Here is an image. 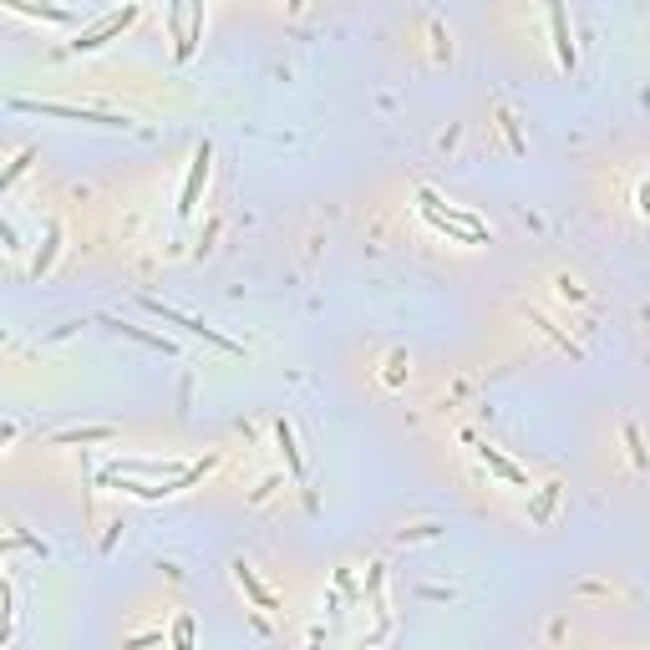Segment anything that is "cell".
<instances>
[{
	"label": "cell",
	"instance_id": "cell-1",
	"mask_svg": "<svg viewBox=\"0 0 650 650\" xmlns=\"http://www.w3.org/2000/svg\"><path fill=\"white\" fill-rule=\"evenodd\" d=\"M422 198V214H427V224L437 229V234H447V239H458V244H488V224L477 219V214H468V208H443V198L432 189H422L417 193Z\"/></svg>",
	"mask_w": 650,
	"mask_h": 650
},
{
	"label": "cell",
	"instance_id": "cell-2",
	"mask_svg": "<svg viewBox=\"0 0 650 650\" xmlns=\"http://www.w3.org/2000/svg\"><path fill=\"white\" fill-rule=\"evenodd\" d=\"M168 31H173V56L189 62L204 36V0H168Z\"/></svg>",
	"mask_w": 650,
	"mask_h": 650
},
{
	"label": "cell",
	"instance_id": "cell-3",
	"mask_svg": "<svg viewBox=\"0 0 650 650\" xmlns=\"http://www.w3.org/2000/svg\"><path fill=\"white\" fill-rule=\"evenodd\" d=\"M148 316H158L163 325H178V331H189V335H198V341H208V346H219V350H234V356H239V346H234V341H229V335L208 331L204 320H193V316H178L173 305H158V300H148Z\"/></svg>",
	"mask_w": 650,
	"mask_h": 650
},
{
	"label": "cell",
	"instance_id": "cell-4",
	"mask_svg": "<svg viewBox=\"0 0 650 650\" xmlns=\"http://www.w3.org/2000/svg\"><path fill=\"white\" fill-rule=\"evenodd\" d=\"M21 112H41V117H72V122H97V127H132L127 117L112 112H87V107H66V102H16Z\"/></svg>",
	"mask_w": 650,
	"mask_h": 650
},
{
	"label": "cell",
	"instance_id": "cell-5",
	"mask_svg": "<svg viewBox=\"0 0 650 650\" xmlns=\"http://www.w3.org/2000/svg\"><path fill=\"white\" fill-rule=\"evenodd\" d=\"M544 11H549V36H554V56L564 72L579 66V51H574V36H570V16H564V0H544Z\"/></svg>",
	"mask_w": 650,
	"mask_h": 650
},
{
	"label": "cell",
	"instance_id": "cell-6",
	"mask_svg": "<svg viewBox=\"0 0 650 650\" xmlns=\"http://www.w3.org/2000/svg\"><path fill=\"white\" fill-rule=\"evenodd\" d=\"M132 21H138V5H122V11H112L107 21H97L92 31H81L77 41H72V46H77V51H97V46H102V41H112V36H117V31H127Z\"/></svg>",
	"mask_w": 650,
	"mask_h": 650
},
{
	"label": "cell",
	"instance_id": "cell-7",
	"mask_svg": "<svg viewBox=\"0 0 650 650\" xmlns=\"http://www.w3.org/2000/svg\"><path fill=\"white\" fill-rule=\"evenodd\" d=\"M208 163H214V148H198L193 153V168H189V183H183V198H178V219H189L193 208H198V189L208 183Z\"/></svg>",
	"mask_w": 650,
	"mask_h": 650
},
{
	"label": "cell",
	"instance_id": "cell-8",
	"mask_svg": "<svg viewBox=\"0 0 650 650\" xmlns=\"http://www.w3.org/2000/svg\"><path fill=\"white\" fill-rule=\"evenodd\" d=\"M477 458H483V468H493V473L503 477L508 488H528V473L519 468V462H508L498 447H477Z\"/></svg>",
	"mask_w": 650,
	"mask_h": 650
},
{
	"label": "cell",
	"instance_id": "cell-9",
	"mask_svg": "<svg viewBox=\"0 0 650 650\" xmlns=\"http://www.w3.org/2000/svg\"><path fill=\"white\" fill-rule=\"evenodd\" d=\"M102 325H112L117 335H132L138 346H153V350H163V356H173V341H168V335H153V331H143V325H122V320H112V316H102Z\"/></svg>",
	"mask_w": 650,
	"mask_h": 650
},
{
	"label": "cell",
	"instance_id": "cell-10",
	"mask_svg": "<svg viewBox=\"0 0 650 650\" xmlns=\"http://www.w3.org/2000/svg\"><path fill=\"white\" fill-rule=\"evenodd\" d=\"M274 443H280V452H285V462H290V477H305V458H300V447H295L290 422H274Z\"/></svg>",
	"mask_w": 650,
	"mask_h": 650
},
{
	"label": "cell",
	"instance_id": "cell-11",
	"mask_svg": "<svg viewBox=\"0 0 650 650\" xmlns=\"http://www.w3.org/2000/svg\"><path fill=\"white\" fill-rule=\"evenodd\" d=\"M234 574H239V585H244V595H249V600L259 604V610H274V595H270L265 585H259V579H254L249 564H234Z\"/></svg>",
	"mask_w": 650,
	"mask_h": 650
},
{
	"label": "cell",
	"instance_id": "cell-12",
	"mask_svg": "<svg viewBox=\"0 0 650 650\" xmlns=\"http://www.w3.org/2000/svg\"><path fill=\"white\" fill-rule=\"evenodd\" d=\"M554 503H559V483H544V488L534 493V503H528V519H534V524H544V519L554 513Z\"/></svg>",
	"mask_w": 650,
	"mask_h": 650
},
{
	"label": "cell",
	"instance_id": "cell-13",
	"mask_svg": "<svg viewBox=\"0 0 650 650\" xmlns=\"http://www.w3.org/2000/svg\"><path fill=\"white\" fill-rule=\"evenodd\" d=\"M5 5H11V11H26V16H41V21H56V26H66V11L62 5H36V0H5Z\"/></svg>",
	"mask_w": 650,
	"mask_h": 650
},
{
	"label": "cell",
	"instance_id": "cell-14",
	"mask_svg": "<svg viewBox=\"0 0 650 650\" xmlns=\"http://www.w3.org/2000/svg\"><path fill=\"white\" fill-rule=\"evenodd\" d=\"M56 239H62V224H51V229H46V249L36 254V265H31V274H46V265H51V254H56Z\"/></svg>",
	"mask_w": 650,
	"mask_h": 650
},
{
	"label": "cell",
	"instance_id": "cell-15",
	"mask_svg": "<svg viewBox=\"0 0 650 650\" xmlns=\"http://www.w3.org/2000/svg\"><path fill=\"white\" fill-rule=\"evenodd\" d=\"M26 163H31V153H21V163H11V173H5V183H16V178L26 173Z\"/></svg>",
	"mask_w": 650,
	"mask_h": 650
},
{
	"label": "cell",
	"instance_id": "cell-16",
	"mask_svg": "<svg viewBox=\"0 0 650 650\" xmlns=\"http://www.w3.org/2000/svg\"><path fill=\"white\" fill-rule=\"evenodd\" d=\"M635 198H640V214H650V183H646L640 193H635Z\"/></svg>",
	"mask_w": 650,
	"mask_h": 650
},
{
	"label": "cell",
	"instance_id": "cell-17",
	"mask_svg": "<svg viewBox=\"0 0 650 650\" xmlns=\"http://www.w3.org/2000/svg\"><path fill=\"white\" fill-rule=\"evenodd\" d=\"M300 5H305V0H290V11H300Z\"/></svg>",
	"mask_w": 650,
	"mask_h": 650
}]
</instances>
